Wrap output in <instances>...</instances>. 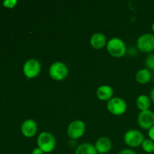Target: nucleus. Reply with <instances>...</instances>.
Listing matches in <instances>:
<instances>
[{
	"label": "nucleus",
	"mask_w": 154,
	"mask_h": 154,
	"mask_svg": "<svg viewBox=\"0 0 154 154\" xmlns=\"http://www.w3.org/2000/svg\"><path fill=\"white\" fill-rule=\"evenodd\" d=\"M56 138L51 132H42L37 138L38 147L45 153H49L54 151L56 147Z\"/></svg>",
	"instance_id": "nucleus-1"
},
{
	"label": "nucleus",
	"mask_w": 154,
	"mask_h": 154,
	"mask_svg": "<svg viewBox=\"0 0 154 154\" xmlns=\"http://www.w3.org/2000/svg\"><path fill=\"white\" fill-rule=\"evenodd\" d=\"M108 54L115 58H120L126 53V46L125 42L119 38H112L108 42L106 45Z\"/></svg>",
	"instance_id": "nucleus-2"
},
{
	"label": "nucleus",
	"mask_w": 154,
	"mask_h": 154,
	"mask_svg": "<svg viewBox=\"0 0 154 154\" xmlns=\"http://www.w3.org/2000/svg\"><path fill=\"white\" fill-rule=\"evenodd\" d=\"M69 75V69L65 63L62 62H55L49 69V75L53 80L61 81L66 79Z\"/></svg>",
	"instance_id": "nucleus-3"
},
{
	"label": "nucleus",
	"mask_w": 154,
	"mask_h": 154,
	"mask_svg": "<svg viewBox=\"0 0 154 154\" xmlns=\"http://www.w3.org/2000/svg\"><path fill=\"white\" fill-rule=\"evenodd\" d=\"M145 138L142 132L137 129H130L128 130L124 135L125 144L129 147L135 148L141 146Z\"/></svg>",
	"instance_id": "nucleus-4"
},
{
	"label": "nucleus",
	"mask_w": 154,
	"mask_h": 154,
	"mask_svg": "<svg viewBox=\"0 0 154 154\" xmlns=\"http://www.w3.org/2000/svg\"><path fill=\"white\" fill-rule=\"evenodd\" d=\"M137 48L143 53L151 54L154 51V35L144 33L137 39Z\"/></svg>",
	"instance_id": "nucleus-5"
},
{
	"label": "nucleus",
	"mask_w": 154,
	"mask_h": 154,
	"mask_svg": "<svg viewBox=\"0 0 154 154\" xmlns=\"http://www.w3.org/2000/svg\"><path fill=\"white\" fill-rule=\"evenodd\" d=\"M127 108V104L124 99L119 97H113L107 103V109L111 114L120 116L124 114Z\"/></svg>",
	"instance_id": "nucleus-6"
},
{
	"label": "nucleus",
	"mask_w": 154,
	"mask_h": 154,
	"mask_svg": "<svg viewBox=\"0 0 154 154\" xmlns=\"http://www.w3.org/2000/svg\"><path fill=\"white\" fill-rule=\"evenodd\" d=\"M42 66L38 60L35 59H29L26 60L23 67V72L24 75L28 79H32L36 78L40 74Z\"/></svg>",
	"instance_id": "nucleus-7"
},
{
	"label": "nucleus",
	"mask_w": 154,
	"mask_h": 154,
	"mask_svg": "<svg viewBox=\"0 0 154 154\" xmlns=\"http://www.w3.org/2000/svg\"><path fill=\"white\" fill-rule=\"evenodd\" d=\"M86 131V125L82 120H76L69 123L67 128V135L74 140L78 139L84 135Z\"/></svg>",
	"instance_id": "nucleus-8"
},
{
	"label": "nucleus",
	"mask_w": 154,
	"mask_h": 154,
	"mask_svg": "<svg viewBox=\"0 0 154 154\" xmlns=\"http://www.w3.org/2000/svg\"><path fill=\"white\" fill-rule=\"evenodd\" d=\"M138 123L141 129L149 130L154 126V112L150 109L143 111L138 116Z\"/></svg>",
	"instance_id": "nucleus-9"
},
{
	"label": "nucleus",
	"mask_w": 154,
	"mask_h": 154,
	"mask_svg": "<svg viewBox=\"0 0 154 154\" xmlns=\"http://www.w3.org/2000/svg\"><path fill=\"white\" fill-rule=\"evenodd\" d=\"M38 132V125L34 120L27 119L21 125V132L26 138L35 136Z\"/></svg>",
	"instance_id": "nucleus-10"
},
{
	"label": "nucleus",
	"mask_w": 154,
	"mask_h": 154,
	"mask_svg": "<svg viewBox=\"0 0 154 154\" xmlns=\"http://www.w3.org/2000/svg\"><path fill=\"white\" fill-rule=\"evenodd\" d=\"M94 145L98 153L106 154L111 150L112 143L108 137H100L98 138Z\"/></svg>",
	"instance_id": "nucleus-11"
},
{
	"label": "nucleus",
	"mask_w": 154,
	"mask_h": 154,
	"mask_svg": "<svg viewBox=\"0 0 154 154\" xmlns=\"http://www.w3.org/2000/svg\"><path fill=\"white\" fill-rule=\"evenodd\" d=\"M97 98L101 101H109L114 96V89L109 85H102L96 90Z\"/></svg>",
	"instance_id": "nucleus-12"
},
{
	"label": "nucleus",
	"mask_w": 154,
	"mask_h": 154,
	"mask_svg": "<svg viewBox=\"0 0 154 154\" xmlns=\"http://www.w3.org/2000/svg\"><path fill=\"white\" fill-rule=\"evenodd\" d=\"M90 43L91 46L96 50L102 49L105 45H107V39L104 34L101 32L94 33L90 39Z\"/></svg>",
	"instance_id": "nucleus-13"
},
{
	"label": "nucleus",
	"mask_w": 154,
	"mask_h": 154,
	"mask_svg": "<svg viewBox=\"0 0 154 154\" xmlns=\"http://www.w3.org/2000/svg\"><path fill=\"white\" fill-rule=\"evenodd\" d=\"M152 72L147 68L138 70L135 74V80L138 84H146L152 80Z\"/></svg>",
	"instance_id": "nucleus-14"
},
{
	"label": "nucleus",
	"mask_w": 154,
	"mask_h": 154,
	"mask_svg": "<svg viewBox=\"0 0 154 154\" xmlns=\"http://www.w3.org/2000/svg\"><path fill=\"white\" fill-rule=\"evenodd\" d=\"M151 103V99L147 95H140L136 99V106L141 111L149 110Z\"/></svg>",
	"instance_id": "nucleus-15"
},
{
	"label": "nucleus",
	"mask_w": 154,
	"mask_h": 154,
	"mask_svg": "<svg viewBox=\"0 0 154 154\" xmlns=\"http://www.w3.org/2000/svg\"><path fill=\"white\" fill-rule=\"evenodd\" d=\"M95 145L90 143H84L78 146L75 154H97Z\"/></svg>",
	"instance_id": "nucleus-16"
},
{
	"label": "nucleus",
	"mask_w": 154,
	"mask_h": 154,
	"mask_svg": "<svg viewBox=\"0 0 154 154\" xmlns=\"http://www.w3.org/2000/svg\"><path fill=\"white\" fill-rule=\"evenodd\" d=\"M141 147L145 153H154V141L150 138L144 139L141 144Z\"/></svg>",
	"instance_id": "nucleus-17"
},
{
	"label": "nucleus",
	"mask_w": 154,
	"mask_h": 154,
	"mask_svg": "<svg viewBox=\"0 0 154 154\" xmlns=\"http://www.w3.org/2000/svg\"><path fill=\"white\" fill-rule=\"evenodd\" d=\"M145 66L147 69L151 72L154 71V52L151 53L145 59Z\"/></svg>",
	"instance_id": "nucleus-18"
},
{
	"label": "nucleus",
	"mask_w": 154,
	"mask_h": 154,
	"mask_svg": "<svg viewBox=\"0 0 154 154\" xmlns=\"http://www.w3.org/2000/svg\"><path fill=\"white\" fill-rule=\"evenodd\" d=\"M3 5L8 8H13L16 6L17 4V0H5L2 2Z\"/></svg>",
	"instance_id": "nucleus-19"
},
{
	"label": "nucleus",
	"mask_w": 154,
	"mask_h": 154,
	"mask_svg": "<svg viewBox=\"0 0 154 154\" xmlns=\"http://www.w3.org/2000/svg\"><path fill=\"white\" fill-rule=\"evenodd\" d=\"M118 154H137L134 150L132 149H123V150H120Z\"/></svg>",
	"instance_id": "nucleus-20"
},
{
	"label": "nucleus",
	"mask_w": 154,
	"mask_h": 154,
	"mask_svg": "<svg viewBox=\"0 0 154 154\" xmlns=\"http://www.w3.org/2000/svg\"><path fill=\"white\" fill-rule=\"evenodd\" d=\"M148 136L150 139L154 141V126L148 130Z\"/></svg>",
	"instance_id": "nucleus-21"
},
{
	"label": "nucleus",
	"mask_w": 154,
	"mask_h": 154,
	"mask_svg": "<svg viewBox=\"0 0 154 154\" xmlns=\"http://www.w3.org/2000/svg\"><path fill=\"white\" fill-rule=\"evenodd\" d=\"M44 153H44V152L38 147L33 149L32 152V154H44Z\"/></svg>",
	"instance_id": "nucleus-22"
},
{
	"label": "nucleus",
	"mask_w": 154,
	"mask_h": 154,
	"mask_svg": "<svg viewBox=\"0 0 154 154\" xmlns=\"http://www.w3.org/2000/svg\"><path fill=\"white\" fill-rule=\"evenodd\" d=\"M150 99H151V102L154 104V87L152 89L151 91H150Z\"/></svg>",
	"instance_id": "nucleus-23"
},
{
	"label": "nucleus",
	"mask_w": 154,
	"mask_h": 154,
	"mask_svg": "<svg viewBox=\"0 0 154 154\" xmlns=\"http://www.w3.org/2000/svg\"><path fill=\"white\" fill-rule=\"evenodd\" d=\"M151 29H152V30H153V32H154V22L153 23V24H152V26H151Z\"/></svg>",
	"instance_id": "nucleus-24"
},
{
	"label": "nucleus",
	"mask_w": 154,
	"mask_h": 154,
	"mask_svg": "<svg viewBox=\"0 0 154 154\" xmlns=\"http://www.w3.org/2000/svg\"><path fill=\"white\" fill-rule=\"evenodd\" d=\"M97 154H103V153H97Z\"/></svg>",
	"instance_id": "nucleus-25"
}]
</instances>
